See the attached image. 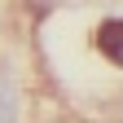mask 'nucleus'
<instances>
[{"mask_svg": "<svg viewBox=\"0 0 123 123\" xmlns=\"http://www.w3.org/2000/svg\"><path fill=\"white\" fill-rule=\"evenodd\" d=\"M22 114V88L9 70H0V123H18Z\"/></svg>", "mask_w": 123, "mask_h": 123, "instance_id": "obj_2", "label": "nucleus"}, {"mask_svg": "<svg viewBox=\"0 0 123 123\" xmlns=\"http://www.w3.org/2000/svg\"><path fill=\"white\" fill-rule=\"evenodd\" d=\"M97 49L114 62V66H123V18H105L97 26Z\"/></svg>", "mask_w": 123, "mask_h": 123, "instance_id": "obj_1", "label": "nucleus"}]
</instances>
